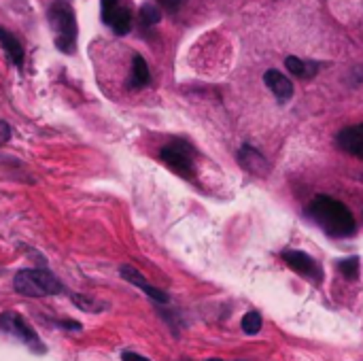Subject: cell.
I'll use <instances>...</instances> for the list:
<instances>
[{"label":"cell","instance_id":"cell-20","mask_svg":"<svg viewBox=\"0 0 363 361\" xmlns=\"http://www.w3.org/2000/svg\"><path fill=\"white\" fill-rule=\"evenodd\" d=\"M11 138V126L7 121H0V147L7 145Z\"/></svg>","mask_w":363,"mask_h":361},{"label":"cell","instance_id":"cell-22","mask_svg":"<svg viewBox=\"0 0 363 361\" xmlns=\"http://www.w3.org/2000/svg\"><path fill=\"white\" fill-rule=\"evenodd\" d=\"M208 361H223V359H208Z\"/></svg>","mask_w":363,"mask_h":361},{"label":"cell","instance_id":"cell-16","mask_svg":"<svg viewBox=\"0 0 363 361\" xmlns=\"http://www.w3.org/2000/svg\"><path fill=\"white\" fill-rule=\"evenodd\" d=\"M242 329H244V334H248V336H255L257 331L262 329V315H259V313H255V311L246 313V315H244V319H242Z\"/></svg>","mask_w":363,"mask_h":361},{"label":"cell","instance_id":"cell-5","mask_svg":"<svg viewBox=\"0 0 363 361\" xmlns=\"http://www.w3.org/2000/svg\"><path fill=\"white\" fill-rule=\"evenodd\" d=\"M159 159L181 177H191L193 173V149L185 141H173L161 147Z\"/></svg>","mask_w":363,"mask_h":361},{"label":"cell","instance_id":"cell-1","mask_svg":"<svg viewBox=\"0 0 363 361\" xmlns=\"http://www.w3.org/2000/svg\"><path fill=\"white\" fill-rule=\"evenodd\" d=\"M306 213L327 236L346 238L355 234V219L351 211L342 202L329 196H317Z\"/></svg>","mask_w":363,"mask_h":361},{"label":"cell","instance_id":"cell-12","mask_svg":"<svg viewBox=\"0 0 363 361\" xmlns=\"http://www.w3.org/2000/svg\"><path fill=\"white\" fill-rule=\"evenodd\" d=\"M0 45H3L5 53L9 55L11 64L21 68L23 66V47L9 30H5V28H0Z\"/></svg>","mask_w":363,"mask_h":361},{"label":"cell","instance_id":"cell-6","mask_svg":"<svg viewBox=\"0 0 363 361\" xmlns=\"http://www.w3.org/2000/svg\"><path fill=\"white\" fill-rule=\"evenodd\" d=\"M100 15L102 21L119 37L132 30V11L121 0H100Z\"/></svg>","mask_w":363,"mask_h":361},{"label":"cell","instance_id":"cell-15","mask_svg":"<svg viewBox=\"0 0 363 361\" xmlns=\"http://www.w3.org/2000/svg\"><path fill=\"white\" fill-rule=\"evenodd\" d=\"M141 23L145 26V28H151V26H155V23H159V19H161V11H159V7L155 5V3H145L143 7H141Z\"/></svg>","mask_w":363,"mask_h":361},{"label":"cell","instance_id":"cell-8","mask_svg":"<svg viewBox=\"0 0 363 361\" xmlns=\"http://www.w3.org/2000/svg\"><path fill=\"white\" fill-rule=\"evenodd\" d=\"M338 147L344 153H349V155H353V157L363 162V124L344 128L338 134Z\"/></svg>","mask_w":363,"mask_h":361},{"label":"cell","instance_id":"cell-11","mask_svg":"<svg viewBox=\"0 0 363 361\" xmlns=\"http://www.w3.org/2000/svg\"><path fill=\"white\" fill-rule=\"evenodd\" d=\"M264 83H266V88L278 98V102H285V100H289L293 96V83L283 72H278L274 68L266 70Z\"/></svg>","mask_w":363,"mask_h":361},{"label":"cell","instance_id":"cell-14","mask_svg":"<svg viewBox=\"0 0 363 361\" xmlns=\"http://www.w3.org/2000/svg\"><path fill=\"white\" fill-rule=\"evenodd\" d=\"M285 66H287V70L293 75V77H297V79H311L317 70V64H308V62H304V60H300V58H295V55H291V58H287L285 60Z\"/></svg>","mask_w":363,"mask_h":361},{"label":"cell","instance_id":"cell-17","mask_svg":"<svg viewBox=\"0 0 363 361\" xmlns=\"http://www.w3.org/2000/svg\"><path fill=\"white\" fill-rule=\"evenodd\" d=\"M72 302H75L77 309L88 311V313H100V311L104 309V304H100L98 300L86 297V295H72Z\"/></svg>","mask_w":363,"mask_h":361},{"label":"cell","instance_id":"cell-2","mask_svg":"<svg viewBox=\"0 0 363 361\" xmlns=\"http://www.w3.org/2000/svg\"><path fill=\"white\" fill-rule=\"evenodd\" d=\"M49 26L53 30V41L55 47L64 53H72L77 47V37H79V28H77V17L70 7L68 0H55L49 7Z\"/></svg>","mask_w":363,"mask_h":361},{"label":"cell","instance_id":"cell-7","mask_svg":"<svg viewBox=\"0 0 363 361\" xmlns=\"http://www.w3.org/2000/svg\"><path fill=\"white\" fill-rule=\"evenodd\" d=\"M238 164L242 166L246 173L255 175V177H268V173H270L268 159L255 147H251V145L240 147V151H238Z\"/></svg>","mask_w":363,"mask_h":361},{"label":"cell","instance_id":"cell-18","mask_svg":"<svg viewBox=\"0 0 363 361\" xmlns=\"http://www.w3.org/2000/svg\"><path fill=\"white\" fill-rule=\"evenodd\" d=\"M338 268H340V272L346 276V279L355 281V279H357V274H359V257H349V260H342V262L338 264Z\"/></svg>","mask_w":363,"mask_h":361},{"label":"cell","instance_id":"cell-9","mask_svg":"<svg viewBox=\"0 0 363 361\" xmlns=\"http://www.w3.org/2000/svg\"><path fill=\"white\" fill-rule=\"evenodd\" d=\"M283 260H285V264L291 268V270H295L297 274H302V276H308V279H321V272H319V266L315 264V260L311 257V255H306V253H302V251H285L283 253Z\"/></svg>","mask_w":363,"mask_h":361},{"label":"cell","instance_id":"cell-3","mask_svg":"<svg viewBox=\"0 0 363 361\" xmlns=\"http://www.w3.org/2000/svg\"><path fill=\"white\" fill-rule=\"evenodd\" d=\"M13 287L17 293L28 297H45V295H58L64 291V285L55 279L49 270L41 268H28L19 270L13 279Z\"/></svg>","mask_w":363,"mask_h":361},{"label":"cell","instance_id":"cell-19","mask_svg":"<svg viewBox=\"0 0 363 361\" xmlns=\"http://www.w3.org/2000/svg\"><path fill=\"white\" fill-rule=\"evenodd\" d=\"M157 3H159V7H164L168 13H175V11L181 9V5L185 3V0H157Z\"/></svg>","mask_w":363,"mask_h":361},{"label":"cell","instance_id":"cell-13","mask_svg":"<svg viewBox=\"0 0 363 361\" xmlns=\"http://www.w3.org/2000/svg\"><path fill=\"white\" fill-rule=\"evenodd\" d=\"M151 81V72H149V66L145 62L143 55H134L132 60V75H130V88L132 90H141L145 86H149Z\"/></svg>","mask_w":363,"mask_h":361},{"label":"cell","instance_id":"cell-4","mask_svg":"<svg viewBox=\"0 0 363 361\" xmlns=\"http://www.w3.org/2000/svg\"><path fill=\"white\" fill-rule=\"evenodd\" d=\"M0 331H5L11 338L23 342L28 349H32L35 353H45V344L39 340L37 331L23 321L21 315L17 313H3L0 315Z\"/></svg>","mask_w":363,"mask_h":361},{"label":"cell","instance_id":"cell-10","mask_svg":"<svg viewBox=\"0 0 363 361\" xmlns=\"http://www.w3.org/2000/svg\"><path fill=\"white\" fill-rule=\"evenodd\" d=\"M121 276L128 281V283H132L134 287H138V289H143L151 300H155V302H159V304H166L168 302V295H166L161 289H157V287H153L151 283H147V279L145 276L138 272L136 268H132V266H121Z\"/></svg>","mask_w":363,"mask_h":361},{"label":"cell","instance_id":"cell-21","mask_svg":"<svg viewBox=\"0 0 363 361\" xmlns=\"http://www.w3.org/2000/svg\"><path fill=\"white\" fill-rule=\"evenodd\" d=\"M121 359H124V361H149L147 357L136 355V353H132V351H126V353L121 355Z\"/></svg>","mask_w":363,"mask_h":361}]
</instances>
